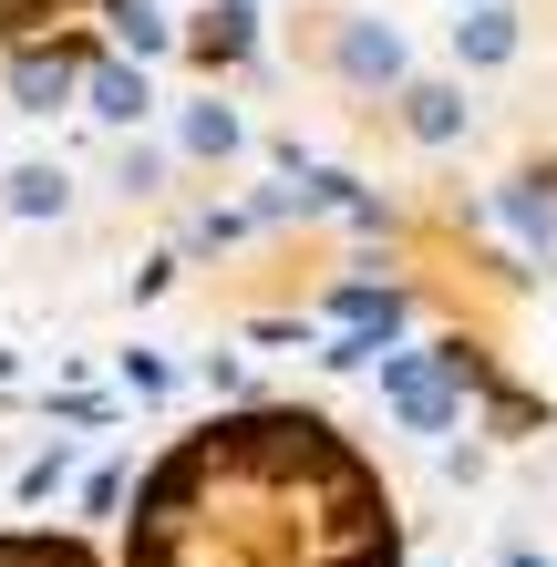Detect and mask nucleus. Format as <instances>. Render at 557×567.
<instances>
[{
  "instance_id": "1",
  "label": "nucleus",
  "mask_w": 557,
  "mask_h": 567,
  "mask_svg": "<svg viewBox=\"0 0 557 567\" xmlns=\"http://www.w3.org/2000/svg\"><path fill=\"white\" fill-rule=\"evenodd\" d=\"M331 62H341L351 83H403L413 73V52H403V31H392V21H341Z\"/></svg>"
},
{
  "instance_id": "2",
  "label": "nucleus",
  "mask_w": 557,
  "mask_h": 567,
  "mask_svg": "<svg viewBox=\"0 0 557 567\" xmlns=\"http://www.w3.org/2000/svg\"><path fill=\"white\" fill-rule=\"evenodd\" d=\"M454 62H475V73L516 62V11H506V0H485V11H465V21H454Z\"/></svg>"
},
{
  "instance_id": "3",
  "label": "nucleus",
  "mask_w": 557,
  "mask_h": 567,
  "mask_svg": "<svg viewBox=\"0 0 557 567\" xmlns=\"http://www.w3.org/2000/svg\"><path fill=\"white\" fill-rule=\"evenodd\" d=\"M403 124H413L423 145H454V135H465V93H454V83H413L403 93Z\"/></svg>"
},
{
  "instance_id": "4",
  "label": "nucleus",
  "mask_w": 557,
  "mask_h": 567,
  "mask_svg": "<svg viewBox=\"0 0 557 567\" xmlns=\"http://www.w3.org/2000/svg\"><path fill=\"white\" fill-rule=\"evenodd\" d=\"M11 93H21V114H52L62 93H73V52H21L11 62Z\"/></svg>"
},
{
  "instance_id": "5",
  "label": "nucleus",
  "mask_w": 557,
  "mask_h": 567,
  "mask_svg": "<svg viewBox=\"0 0 557 567\" xmlns=\"http://www.w3.org/2000/svg\"><path fill=\"white\" fill-rule=\"evenodd\" d=\"M83 104L104 114V124H135L155 93H145V73H124V62H93V73H83Z\"/></svg>"
},
{
  "instance_id": "6",
  "label": "nucleus",
  "mask_w": 557,
  "mask_h": 567,
  "mask_svg": "<svg viewBox=\"0 0 557 567\" xmlns=\"http://www.w3.org/2000/svg\"><path fill=\"white\" fill-rule=\"evenodd\" d=\"M176 135H186V155H238V114L227 104H186Z\"/></svg>"
},
{
  "instance_id": "7",
  "label": "nucleus",
  "mask_w": 557,
  "mask_h": 567,
  "mask_svg": "<svg viewBox=\"0 0 557 567\" xmlns=\"http://www.w3.org/2000/svg\"><path fill=\"white\" fill-rule=\"evenodd\" d=\"M11 217H62V165H21L11 176Z\"/></svg>"
},
{
  "instance_id": "8",
  "label": "nucleus",
  "mask_w": 557,
  "mask_h": 567,
  "mask_svg": "<svg viewBox=\"0 0 557 567\" xmlns=\"http://www.w3.org/2000/svg\"><path fill=\"white\" fill-rule=\"evenodd\" d=\"M114 31H124V52H166V21L155 11H114Z\"/></svg>"
},
{
  "instance_id": "9",
  "label": "nucleus",
  "mask_w": 557,
  "mask_h": 567,
  "mask_svg": "<svg viewBox=\"0 0 557 567\" xmlns=\"http://www.w3.org/2000/svg\"><path fill=\"white\" fill-rule=\"evenodd\" d=\"M42 11H62V0H0V42H11L21 21H42Z\"/></svg>"
},
{
  "instance_id": "10",
  "label": "nucleus",
  "mask_w": 557,
  "mask_h": 567,
  "mask_svg": "<svg viewBox=\"0 0 557 567\" xmlns=\"http://www.w3.org/2000/svg\"><path fill=\"white\" fill-rule=\"evenodd\" d=\"M465 11H485V0H465Z\"/></svg>"
}]
</instances>
